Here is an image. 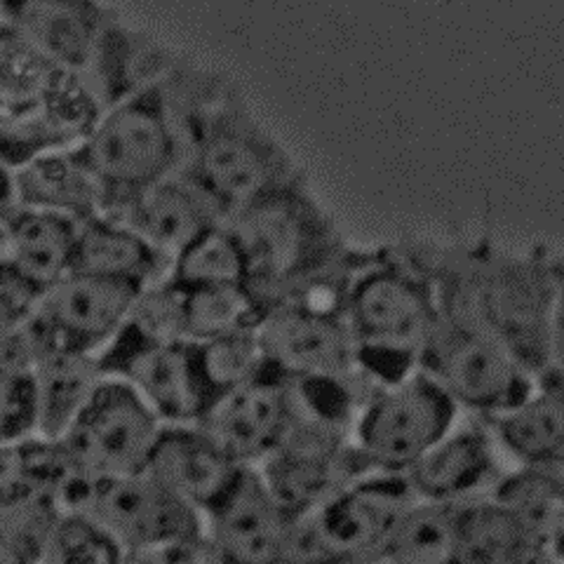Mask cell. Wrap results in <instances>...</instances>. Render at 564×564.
Listing matches in <instances>:
<instances>
[{
	"label": "cell",
	"mask_w": 564,
	"mask_h": 564,
	"mask_svg": "<svg viewBox=\"0 0 564 564\" xmlns=\"http://www.w3.org/2000/svg\"><path fill=\"white\" fill-rule=\"evenodd\" d=\"M414 497L404 473L365 470L313 513L294 520L288 560L381 562L388 539Z\"/></svg>",
	"instance_id": "8992f818"
},
{
	"label": "cell",
	"mask_w": 564,
	"mask_h": 564,
	"mask_svg": "<svg viewBox=\"0 0 564 564\" xmlns=\"http://www.w3.org/2000/svg\"><path fill=\"white\" fill-rule=\"evenodd\" d=\"M551 560H564V516L555 529V534L551 539Z\"/></svg>",
	"instance_id": "ab89813d"
},
{
	"label": "cell",
	"mask_w": 564,
	"mask_h": 564,
	"mask_svg": "<svg viewBox=\"0 0 564 564\" xmlns=\"http://www.w3.org/2000/svg\"><path fill=\"white\" fill-rule=\"evenodd\" d=\"M182 170L219 203L226 217L304 176L231 83L203 116Z\"/></svg>",
	"instance_id": "5b68a950"
},
{
	"label": "cell",
	"mask_w": 564,
	"mask_h": 564,
	"mask_svg": "<svg viewBox=\"0 0 564 564\" xmlns=\"http://www.w3.org/2000/svg\"><path fill=\"white\" fill-rule=\"evenodd\" d=\"M539 379H541L545 386H549V388H553V391L560 395V400L564 402V377H562V375L551 372V369H549V372H543Z\"/></svg>",
	"instance_id": "60d3db41"
},
{
	"label": "cell",
	"mask_w": 564,
	"mask_h": 564,
	"mask_svg": "<svg viewBox=\"0 0 564 564\" xmlns=\"http://www.w3.org/2000/svg\"><path fill=\"white\" fill-rule=\"evenodd\" d=\"M62 508L95 516L120 543L126 562L158 543L205 529L196 508L176 499L144 470L120 478H90L78 470L62 494Z\"/></svg>",
	"instance_id": "9c48e42d"
},
{
	"label": "cell",
	"mask_w": 564,
	"mask_h": 564,
	"mask_svg": "<svg viewBox=\"0 0 564 564\" xmlns=\"http://www.w3.org/2000/svg\"><path fill=\"white\" fill-rule=\"evenodd\" d=\"M419 369L443 388L458 410L480 419L508 412L539 386V375L497 339L443 311L421 348Z\"/></svg>",
	"instance_id": "52a82bcc"
},
{
	"label": "cell",
	"mask_w": 564,
	"mask_h": 564,
	"mask_svg": "<svg viewBox=\"0 0 564 564\" xmlns=\"http://www.w3.org/2000/svg\"><path fill=\"white\" fill-rule=\"evenodd\" d=\"M456 510V562H539L545 553L520 518L494 494H482Z\"/></svg>",
	"instance_id": "484cf974"
},
{
	"label": "cell",
	"mask_w": 564,
	"mask_h": 564,
	"mask_svg": "<svg viewBox=\"0 0 564 564\" xmlns=\"http://www.w3.org/2000/svg\"><path fill=\"white\" fill-rule=\"evenodd\" d=\"M196 358L198 377L209 404L234 388L252 381L273 369L267 350L259 339V327L226 334V337L191 341ZM207 404V408H209Z\"/></svg>",
	"instance_id": "1f68e13d"
},
{
	"label": "cell",
	"mask_w": 564,
	"mask_h": 564,
	"mask_svg": "<svg viewBox=\"0 0 564 564\" xmlns=\"http://www.w3.org/2000/svg\"><path fill=\"white\" fill-rule=\"evenodd\" d=\"M437 313L433 280L402 245L362 250L350 275L346 323L356 341L358 372L369 386L416 372Z\"/></svg>",
	"instance_id": "3957f363"
},
{
	"label": "cell",
	"mask_w": 564,
	"mask_h": 564,
	"mask_svg": "<svg viewBox=\"0 0 564 564\" xmlns=\"http://www.w3.org/2000/svg\"><path fill=\"white\" fill-rule=\"evenodd\" d=\"M106 215L128 221L170 259L205 228L226 219L219 203L184 170L113 200Z\"/></svg>",
	"instance_id": "d6986e66"
},
{
	"label": "cell",
	"mask_w": 564,
	"mask_h": 564,
	"mask_svg": "<svg viewBox=\"0 0 564 564\" xmlns=\"http://www.w3.org/2000/svg\"><path fill=\"white\" fill-rule=\"evenodd\" d=\"M429 273L440 311L497 339L543 375L551 362L555 275L551 252L491 242H402Z\"/></svg>",
	"instance_id": "6da1fadb"
},
{
	"label": "cell",
	"mask_w": 564,
	"mask_h": 564,
	"mask_svg": "<svg viewBox=\"0 0 564 564\" xmlns=\"http://www.w3.org/2000/svg\"><path fill=\"white\" fill-rule=\"evenodd\" d=\"M17 207H20V203H17L14 170L6 163H0V221H10Z\"/></svg>",
	"instance_id": "74e56055"
},
{
	"label": "cell",
	"mask_w": 564,
	"mask_h": 564,
	"mask_svg": "<svg viewBox=\"0 0 564 564\" xmlns=\"http://www.w3.org/2000/svg\"><path fill=\"white\" fill-rule=\"evenodd\" d=\"M99 362L104 375L130 383L163 423L200 421L207 410L191 341H141L120 329Z\"/></svg>",
	"instance_id": "8fae6325"
},
{
	"label": "cell",
	"mask_w": 564,
	"mask_h": 564,
	"mask_svg": "<svg viewBox=\"0 0 564 564\" xmlns=\"http://www.w3.org/2000/svg\"><path fill=\"white\" fill-rule=\"evenodd\" d=\"M381 562H456L454 503L414 497L388 539Z\"/></svg>",
	"instance_id": "4dcf8cb0"
},
{
	"label": "cell",
	"mask_w": 564,
	"mask_h": 564,
	"mask_svg": "<svg viewBox=\"0 0 564 564\" xmlns=\"http://www.w3.org/2000/svg\"><path fill=\"white\" fill-rule=\"evenodd\" d=\"M267 302L250 282L240 285L184 288L186 341H207L226 334L257 329Z\"/></svg>",
	"instance_id": "f546056e"
},
{
	"label": "cell",
	"mask_w": 564,
	"mask_h": 564,
	"mask_svg": "<svg viewBox=\"0 0 564 564\" xmlns=\"http://www.w3.org/2000/svg\"><path fill=\"white\" fill-rule=\"evenodd\" d=\"M464 412L426 372L372 386L352 426V445L377 470L408 473Z\"/></svg>",
	"instance_id": "ba28073f"
},
{
	"label": "cell",
	"mask_w": 564,
	"mask_h": 564,
	"mask_svg": "<svg viewBox=\"0 0 564 564\" xmlns=\"http://www.w3.org/2000/svg\"><path fill=\"white\" fill-rule=\"evenodd\" d=\"M116 20L101 0H17L6 17L70 74H83Z\"/></svg>",
	"instance_id": "ffe728a7"
},
{
	"label": "cell",
	"mask_w": 564,
	"mask_h": 564,
	"mask_svg": "<svg viewBox=\"0 0 564 564\" xmlns=\"http://www.w3.org/2000/svg\"><path fill=\"white\" fill-rule=\"evenodd\" d=\"M66 74L29 35L0 20V109H26L43 101Z\"/></svg>",
	"instance_id": "f1b7e54d"
},
{
	"label": "cell",
	"mask_w": 564,
	"mask_h": 564,
	"mask_svg": "<svg viewBox=\"0 0 564 564\" xmlns=\"http://www.w3.org/2000/svg\"><path fill=\"white\" fill-rule=\"evenodd\" d=\"M45 562H126L120 543L95 516L80 508H62L47 536Z\"/></svg>",
	"instance_id": "836d02e7"
},
{
	"label": "cell",
	"mask_w": 564,
	"mask_h": 564,
	"mask_svg": "<svg viewBox=\"0 0 564 564\" xmlns=\"http://www.w3.org/2000/svg\"><path fill=\"white\" fill-rule=\"evenodd\" d=\"M259 339L271 365L285 377L360 375L344 315L271 302L261 315Z\"/></svg>",
	"instance_id": "5bb4252c"
},
{
	"label": "cell",
	"mask_w": 564,
	"mask_h": 564,
	"mask_svg": "<svg viewBox=\"0 0 564 564\" xmlns=\"http://www.w3.org/2000/svg\"><path fill=\"white\" fill-rule=\"evenodd\" d=\"M180 64V57L151 35L116 20L101 39L93 62L78 74L101 101L104 111L130 97Z\"/></svg>",
	"instance_id": "7402d4cb"
},
{
	"label": "cell",
	"mask_w": 564,
	"mask_h": 564,
	"mask_svg": "<svg viewBox=\"0 0 564 564\" xmlns=\"http://www.w3.org/2000/svg\"><path fill=\"white\" fill-rule=\"evenodd\" d=\"M242 468L200 421H188L165 423L144 473L205 516Z\"/></svg>",
	"instance_id": "ac0fdd59"
},
{
	"label": "cell",
	"mask_w": 564,
	"mask_h": 564,
	"mask_svg": "<svg viewBox=\"0 0 564 564\" xmlns=\"http://www.w3.org/2000/svg\"><path fill=\"white\" fill-rule=\"evenodd\" d=\"M226 221L245 252L250 285L267 304L350 250L306 176L234 209Z\"/></svg>",
	"instance_id": "277c9868"
},
{
	"label": "cell",
	"mask_w": 564,
	"mask_h": 564,
	"mask_svg": "<svg viewBox=\"0 0 564 564\" xmlns=\"http://www.w3.org/2000/svg\"><path fill=\"white\" fill-rule=\"evenodd\" d=\"M203 426L242 466H259L282 445L292 426L288 377L269 369L219 395L205 410Z\"/></svg>",
	"instance_id": "e0dca14e"
},
{
	"label": "cell",
	"mask_w": 564,
	"mask_h": 564,
	"mask_svg": "<svg viewBox=\"0 0 564 564\" xmlns=\"http://www.w3.org/2000/svg\"><path fill=\"white\" fill-rule=\"evenodd\" d=\"M226 87L224 76L180 59L161 80L101 113L80 153L109 191L106 209L186 165L203 116Z\"/></svg>",
	"instance_id": "7a4b0ae2"
},
{
	"label": "cell",
	"mask_w": 564,
	"mask_h": 564,
	"mask_svg": "<svg viewBox=\"0 0 564 564\" xmlns=\"http://www.w3.org/2000/svg\"><path fill=\"white\" fill-rule=\"evenodd\" d=\"M39 294L17 278L10 269L0 273V339L24 325L39 306Z\"/></svg>",
	"instance_id": "d590c367"
},
{
	"label": "cell",
	"mask_w": 564,
	"mask_h": 564,
	"mask_svg": "<svg viewBox=\"0 0 564 564\" xmlns=\"http://www.w3.org/2000/svg\"><path fill=\"white\" fill-rule=\"evenodd\" d=\"M101 377L99 356H93V352L70 348H55L47 352L33 372L39 435L62 440Z\"/></svg>",
	"instance_id": "4316f807"
},
{
	"label": "cell",
	"mask_w": 564,
	"mask_h": 564,
	"mask_svg": "<svg viewBox=\"0 0 564 564\" xmlns=\"http://www.w3.org/2000/svg\"><path fill=\"white\" fill-rule=\"evenodd\" d=\"M555 275V304H553V327H551V372L564 377V257L551 254ZM545 369V372H549Z\"/></svg>",
	"instance_id": "8d00e7d4"
},
{
	"label": "cell",
	"mask_w": 564,
	"mask_h": 564,
	"mask_svg": "<svg viewBox=\"0 0 564 564\" xmlns=\"http://www.w3.org/2000/svg\"><path fill=\"white\" fill-rule=\"evenodd\" d=\"M487 423L513 466L564 470V402L541 379L532 395Z\"/></svg>",
	"instance_id": "d4e9b609"
},
{
	"label": "cell",
	"mask_w": 564,
	"mask_h": 564,
	"mask_svg": "<svg viewBox=\"0 0 564 564\" xmlns=\"http://www.w3.org/2000/svg\"><path fill=\"white\" fill-rule=\"evenodd\" d=\"M104 113L101 101L78 74H68L43 101L0 109V163L12 170L52 151L76 149Z\"/></svg>",
	"instance_id": "2e32d148"
},
{
	"label": "cell",
	"mask_w": 564,
	"mask_h": 564,
	"mask_svg": "<svg viewBox=\"0 0 564 564\" xmlns=\"http://www.w3.org/2000/svg\"><path fill=\"white\" fill-rule=\"evenodd\" d=\"M491 494L513 510L551 560V539L564 516V470L510 466Z\"/></svg>",
	"instance_id": "83f0119b"
},
{
	"label": "cell",
	"mask_w": 564,
	"mask_h": 564,
	"mask_svg": "<svg viewBox=\"0 0 564 564\" xmlns=\"http://www.w3.org/2000/svg\"><path fill=\"white\" fill-rule=\"evenodd\" d=\"M80 221L50 209L17 207L8 221L10 271L43 296L74 271Z\"/></svg>",
	"instance_id": "cb8c5ba5"
},
{
	"label": "cell",
	"mask_w": 564,
	"mask_h": 564,
	"mask_svg": "<svg viewBox=\"0 0 564 564\" xmlns=\"http://www.w3.org/2000/svg\"><path fill=\"white\" fill-rule=\"evenodd\" d=\"M20 207L50 209L76 221L104 215L109 191L85 161L80 147L52 151L14 170Z\"/></svg>",
	"instance_id": "44dd1931"
},
{
	"label": "cell",
	"mask_w": 564,
	"mask_h": 564,
	"mask_svg": "<svg viewBox=\"0 0 564 564\" xmlns=\"http://www.w3.org/2000/svg\"><path fill=\"white\" fill-rule=\"evenodd\" d=\"M510 466L487 419L462 414L404 478L419 499L462 503L489 494Z\"/></svg>",
	"instance_id": "4fadbf2b"
},
{
	"label": "cell",
	"mask_w": 564,
	"mask_h": 564,
	"mask_svg": "<svg viewBox=\"0 0 564 564\" xmlns=\"http://www.w3.org/2000/svg\"><path fill=\"white\" fill-rule=\"evenodd\" d=\"M122 329L141 341H186L184 288L167 275L139 290Z\"/></svg>",
	"instance_id": "e575fe53"
},
{
	"label": "cell",
	"mask_w": 564,
	"mask_h": 564,
	"mask_svg": "<svg viewBox=\"0 0 564 564\" xmlns=\"http://www.w3.org/2000/svg\"><path fill=\"white\" fill-rule=\"evenodd\" d=\"M163 426L130 383L104 375L59 443L80 473L120 478L147 468Z\"/></svg>",
	"instance_id": "30bf717a"
},
{
	"label": "cell",
	"mask_w": 564,
	"mask_h": 564,
	"mask_svg": "<svg viewBox=\"0 0 564 564\" xmlns=\"http://www.w3.org/2000/svg\"><path fill=\"white\" fill-rule=\"evenodd\" d=\"M10 269V238H8V221H0V273Z\"/></svg>",
	"instance_id": "f35d334b"
},
{
	"label": "cell",
	"mask_w": 564,
	"mask_h": 564,
	"mask_svg": "<svg viewBox=\"0 0 564 564\" xmlns=\"http://www.w3.org/2000/svg\"><path fill=\"white\" fill-rule=\"evenodd\" d=\"M139 290L128 282L70 271L35 306L57 348L99 356L126 325Z\"/></svg>",
	"instance_id": "9a60e30c"
},
{
	"label": "cell",
	"mask_w": 564,
	"mask_h": 564,
	"mask_svg": "<svg viewBox=\"0 0 564 564\" xmlns=\"http://www.w3.org/2000/svg\"><path fill=\"white\" fill-rule=\"evenodd\" d=\"M203 522L219 562L288 560L294 518L257 466L240 470L236 482L203 516Z\"/></svg>",
	"instance_id": "7c38bea8"
},
{
	"label": "cell",
	"mask_w": 564,
	"mask_h": 564,
	"mask_svg": "<svg viewBox=\"0 0 564 564\" xmlns=\"http://www.w3.org/2000/svg\"><path fill=\"white\" fill-rule=\"evenodd\" d=\"M172 259L137 228L113 215H97L78 228L74 271L128 282L144 290L170 275Z\"/></svg>",
	"instance_id": "603a6c76"
},
{
	"label": "cell",
	"mask_w": 564,
	"mask_h": 564,
	"mask_svg": "<svg viewBox=\"0 0 564 564\" xmlns=\"http://www.w3.org/2000/svg\"><path fill=\"white\" fill-rule=\"evenodd\" d=\"M17 6V0H0V20H6L8 12Z\"/></svg>",
	"instance_id": "b9f144b4"
},
{
	"label": "cell",
	"mask_w": 564,
	"mask_h": 564,
	"mask_svg": "<svg viewBox=\"0 0 564 564\" xmlns=\"http://www.w3.org/2000/svg\"><path fill=\"white\" fill-rule=\"evenodd\" d=\"M170 278L182 288L240 285L250 282L242 247L226 219L205 228L172 257Z\"/></svg>",
	"instance_id": "d6a6232c"
}]
</instances>
